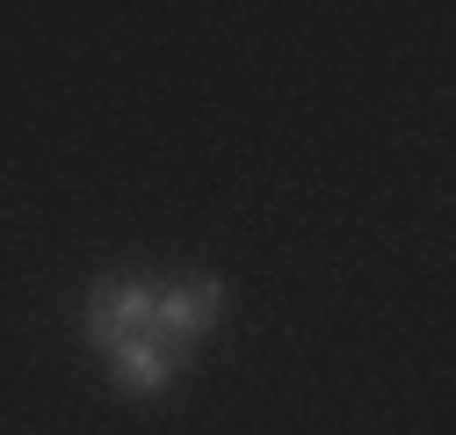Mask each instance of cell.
<instances>
[{"label":"cell","mask_w":456,"mask_h":435,"mask_svg":"<svg viewBox=\"0 0 456 435\" xmlns=\"http://www.w3.org/2000/svg\"><path fill=\"white\" fill-rule=\"evenodd\" d=\"M152 283L145 276H102L94 291H87V305H80V326H87V341L109 356L117 341H138V334H152Z\"/></svg>","instance_id":"6da1fadb"},{"label":"cell","mask_w":456,"mask_h":435,"mask_svg":"<svg viewBox=\"0 0 456 435\" xmlns=\"http://www.w3.org/2000/svg\"><path fill=\"white\" fill-rule=\"evenodd\" d=\"M217 319H224V283H217V276L167 283V291L152 298V341H159V349H175V356H189V341L210 334Z\"/></svg>","instance_id":"7a4b0ae2"},{"label":"cell","mask_w":456,"mask_h":435,"mask_svg":"<svg viewBox=\"0 0 456 435\" xmlns=\"http://www.w3.org/2000/svg\"><path fill=\"white\" fill-rule=\"evenodd\" d=\"M109 377H117V392L152 399V392H167V385L182 377V356L159 349L152 334H138V341H117V349H109Z\"/></svg>","instance_id":"3957f363"}]
</instances>
